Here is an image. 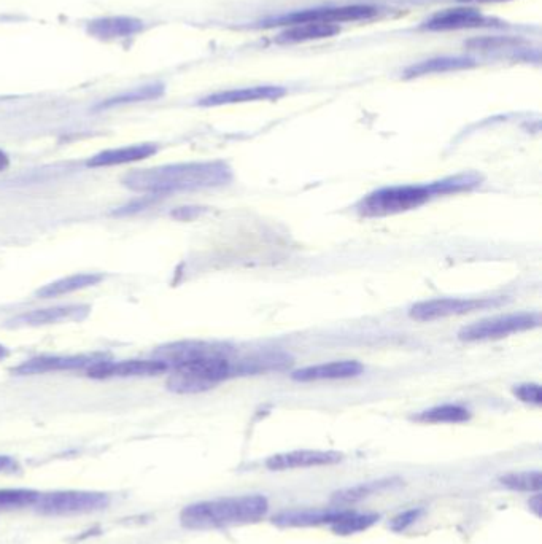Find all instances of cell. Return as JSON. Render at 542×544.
I'll return each instance as SVG.
<instances>
[{
  "label": "cell",
  "mask_w": 542,
  "mask_h": 544,
  "mask_svg": "<svg viewBox=\"0 0 542 544\" xmlns=\"http://www.w3.org/2000/svg\"><path fill=\"white\" fill-rule=\"evenodd\" d=\"M473 61L465 58H441L431 59V61H425V63L419 64V66L411 67L407 70L406 74L409 77H419V75L426 74H439V72H450V70H461L473 67Z\"/></svg>",
  "instance_id": "cell-22"
},
{
  "label": "cell",
  "mask_w": 542,
  "mask_h": 544,
  "mask_svg": "<svg viewBox=\"0 0 542 544\" xmlns=\"http://www.w3.org/2000/svg\"><path fill=\"white\" fill-rule=\"evenodd\" d=\"M460 2H477V4H495V2H509V0H460Z\"/></svg>",
  "instance_id": "cell-33"
},
{
  "label": "cell",
  "mask_w": 542,
  "mask_h": 544,
  "mask_svg": "<svg viewBox=\"0 0 542 544\" xmlns=\"http://www.w3.org/2000/svg\"><path fill=\"white\" fill-rule=\"evenodd\" d=\"M8 168H10V158L7 153L0 150V172L7 171Z\"/></svg>",
  "instance_id": "cell-32"
},
{
  "label": "cell",
  "mask_w": 542,
  "mask_h": 544,
  "mask_svg": "<svg viewBox=\"0 0 542 544\" xmlns=\"http://www.w3.org/2000/svg\"><path fill=\"white\" fill-rule=\"evenodd\" d=\"M88 376L93 379H110V377L156 376L167 371L163 360H126V362H110L99 360L88 368Z\"/></svg>",
  "instance_id": "cell-10"
},
{
  "label": "cell",
  "mask_w": 542,
  "mask_h": 544,
  "mask_svg": "<svg viewBox=\"0 0 542 544\" xmlns=\"http://www.w3.org/2000/svg\"><path fill=\"white\" fill-rule=\"evenodd\" d=\"M541 319L539 314H511L492 317L471 323L458 333L461 341H492V339L506 338V336L522 333V331L538 328Z\"/></svg>",
  "instance_id": "cell-5"
},
{
  "label": "cell",
  "mask_w": 542,
  "mask_h": 544,
  "mask_svg": "<svg viewBox=\"0 0 542 544\" xmlns=\"http://www.w3.org/2000/svg\"><path fill=\"white\" fill-rule=\"evenodd\" d=\"M500 303L498 300L490 298H441V300L422 301L411 307L409 315L411 319L417 322H433V320L447 319L452 315L469 314V312L479 311L485 307L496 306Z\"/></svg>",
  "instance_id": "cell-7"
},
{
  "label": "cell",
  "mask_w": 542,
  "mask_h": 544,
  "mask_svg": "<svg viewBox=\"0 0 542 544\" xmlns=\"http://www.w3.org/2000/svg\"><path fill=\"white\" fill-rule=\"evenodd\" d=\"M90 306L85 304H69V306H56L50 309H35L18 315L8 322V327H43L53 323L82 322L90 315Z\"/></svg>",
  "instance_id": "cell-9"
},
{
  "label": "cell",
  "mask_w": 542,
  "mask_h": 544,
  "mask_svg": "<svg viewBox=\"0 0 542 544\" xmlns=\"http://www.w3.org/2000/svg\"><path fill=\"white\" fill-rule=\"evenodd\" d=\"M377 15V8L371 5H345V7L317 8L295 15L283 16L277 23L293 26L299 23H353V21L371 20Z\"/></svg>",
  "instance_id": "cell-8"
},
{
  "label": "cell",
  "mask_w": 542,
  "mask_h": 544,
  "mask_svg": "<svg viewBox=\"0 0 542 544\" xmlns=\"http://www.w3.org/2000/svg\"><path fill=\"white\" fill-rule=\"evenodd\" d=\"M530 508L535 511L536 516H541V495H535L530 500Z\"/></svg>",
  "instance_id": "cell-31"
},
{
  "label": "cell",
  "mask_w": 542,
  "mask_h": 544,
  "mask_svg": "<svg viewBox=\"0 0 542 544\" xmlns=\"http://www.w3.org/2000/svg\"><path fill=\"white\" fill-rule=\"evenodd\" d=\"M414 419L423 424H461L471 419V412L463 406L442 405L423 411Z\"/></svg>",
  "instance_id": "cell-21"
},
{
  "label": "cell",
  "mask_w": 542,
  "mask_h": 544,
  "mask_svg": "<svg viewBox=\"0 0 542 544\" xmlns=\"http://www.w3.org/2000/svg\"><path fill=\"white\" fill-rule=\"evenodd\" d=\"M39 495V492L28 489L0 490V510H20L26 506H34Z\"/></svg>",
  "instance_id": "cell-25"
},
{
  "label": "cell",
  "mask_w": 542,
  "mask_h": 544,
  "mask_svg": "<svg viewBox=\"0 0 542 544\" xmlns=\"http://www.w3.org/2000/svg\"><path fill=\"white\" fill-rule=\"evenodd\" d=\"M5 357H7V349H5V347L0 346V360H2V358H5Z\"/></svg>",
  "instance_id": "cell-34"
},
{
  "label": "cell",
  "mask_w": 542,
  "mask_h": 544,
  "mask_svg": "<svg viewBox=\"0 0 542 544\" xmlns=\"http://www.w3.org/2000/svg\"><path fill=\"white\" fill-rule=\"evenodd\" d=\"M287 91L280 86H253V88H241V90L221 91L210 94L201 99L202 107H218V105L244 104V102L272 101L285 96Z\"/></svg>",
  "instance_id": "cell-14"
},
{
  "label": "cell",
  "mask_w": 542,
  "mask_h": 544,
  "mask_svg": "<svg viewBox=\"0 0 542 544\" xmlns=\"http://www.w3.org/2000/svg\"><path fill=\"white\" fill-rule=\"evenodd\" d=\"M109 503L107 495L97 494V492H55V494L39 495L34 506L42 514L69 516V514L105 510Z\"/></svg>",
  "instance_id": "cell-6"
},
{
  "label": "cell",
  "mask_w": 542,
  "mask_h": 544,
  "mask_svg": "<svg viewBox=\"0 0 542 544\" xmlns=\"http://www.w3.org/2000/svg\"><path fill=\"white\" fill-rule=\"evenodd\" d=\"M18 471H20V463L16 462L12 457H8V455H0V473L13 475Z\"/></svg>",
  "instance_id": "cell-29"
},
{
  "label": "cell",
  "mask_w": 542,
  "mask_h": 544,
  "mask_svg": "<svg viewBox=\"0 0 542 544\" xmlns=\"http://www.w3.org/2000/svg\"><path fill=\"white\" fill-rule=\"evenodd\" d=\"M101 280V274H96V272L74 274V276L64 277V279H59L56 282L45 285V287L37 290L35 295L39 296V298H45V300H48V298H58V296L69 295V293L78 292V290L94 287Z\"/></svg>",
  "instance_id": "cell-18"
},
{
  "label": "cell",
  "mask_w": 542,
  "mask_h": 544,
  "mask_svg": "<svg viewBox=\"0 0 542 544\" xmlns=\"http://www.w3.org/2000/svg\"><path fill=\"white\" fill-rule=\"evenodd\" d=\"M231 180V169L225 163L171 164L153 169H137L124 175V187L137 193L171 195L177 191H196L221 187Z\"/></svg>",
  "instance_id": "cell-2"
},
{
  "label": "cell",
  "mask_w": 542,
  "mask_h": 544,
  "mask_svg": "<svg viewBox=\"0 0 542 544\" xmlns=\"http://www.w3.org/2000/svg\"><path fill=\"white\" fill-rule=\"evenodd\" d=\"M342 454L333 451H293L272 455L266 467L272 471L295 470V468L325 467L341 462Z\"/></svg>",
  "instance_id": "cell-12"
},
{
  "label": "cell",
  "mask_w": 542,
  "mask_h": 544,
  "mask_svg": "<svg viewBox=\"0 0 542 544\" xmlns=\"http://www.w3.org/2000/svg\"><path fill=\"white\" fill-rule=\"evenodd\" d=\"M501 484L515 492H539L542 487L541 471H522L509 473L500 479Z\"/></svg>",
  "instance_id": "cell-24"
},
{
  "label": "cell",
  "mask_w": 542,
  "mask_h": 544,
  "mask_svg": "<svg viewBox=\"0 0 542 544\" xmlns=\"http://www.w3.org/2000/svg\"><path fill=\"white\" fill-rule=\"evenodd\" d=\"M379 521L376 514H360L355 511H331L330 525L336 535H353L364 532Z\"/></svg>",
  "instance_id": "cell-20"
},
{
  "label": "cell",
  "mask_w": 542,
  "mask_h": 544,
  "mask_svg": "<svg viewBox=\"0 0 542 544\" xmlns=\"http://www.w3.org/2000/svg\"><path fill=\"white\" fill-rule=\"evenodd\" d=\"M144 31V21L129 16H110V18H99L91 21L88 26V34L96 39L115 40L126 39L132 35Z\"/></svg>",
  "instance_id": "cell-16"
},
{
  "label": "cell",
  "mask_w": 542,
  "mask_h": 544,
  "mask_svg": "<svg viewBox=\"0 0 542 544\" xmlns=\"http://www.w3.org/2000/svg\"><path fill=\"white\" fill-rule=\"evenodd\" d=\"M102 360L97 355H75V357H40L29 360L13 370L20 376L51 373V371L88 370L94 363Z\"/></svg>",
  "instance_id": "cell-13"
},
{
  "label": "cell",
  "mask_w": 542,
  "mask_h": 544,
  "mask_svg": "<svg viewBox=\"0 0 542 544\" xmlns=\"http://www.w3.org/2000/svg\"><path fill=\"white\" fill-rule=\"evenodd\" d=\"M164 93L163 85H147L136 90L126 91V93L118 94L115 98L107 99L99 105V109H110V107H118V105L134 104V102L151 101Z\"/></svg>",
  "instance_id": "cell-23"
},
{
  "label": "cell",
  "mask_w": 542,
  "mask_h": 544,
  "mask_svg": "<svg viewBox=\"0 0 542 544\" xmlns=\"http://www.w3.org/2000/svg\"><path fill=\"white\" fill-rule=\"evenodd\" d=\"M481 179L474 174L457 175L441 182L426 185H401L374 191L361 199L357 209L361 217H387L401 214L407 210L417 209L436 196L452 195L460 191H468L477 187Z\"/></svg>",
  "instance_id": "cell-3"
},
{
  "label": "cell",
  "mask_w": 542,
  "mask_h": 544,
  "mask_svg": "<svg viewBox=\"0 0 542 544\" xmlns=\"http://www.w3.org/2000/svg\"><path fill=\"white\" fill-rule=\"evenodd\" d=\"M419 516L420 510H411L406 511V513L403 514H399L398 517L393 519L392 529L395 530V532H403V530H406L409 525L414 524Z\"/></svg>",
  "instance_id": "cell-28"
},
{
  "label": "cell",
  "mask_w": 542,
  "mask_h": 544,
  "mask_svg": "<svg viewBox=\"0 0 542 544\" xmlns=\"http://www.w3.org/2000/svg\"><path fill=\"white\" fill-rule=\"evenodd\" d=\"M158 147L155 144L131 145V147L115 148L97 153L91 160H88V168H110V166H121V164L136 163V161L147 160L150 156L156 155Z\"/></svg>",
  "instance_id": "cell-17"
},
{
  "label": "cell",
  "mask_w": 542,
  "mask_h": 544,
  "mask_svg": "<svg viewBox=\"0 0 542 544\" xmlns=\"http://www.w3.org/2000/svg\"><path fill=\"white\" fill-rule=\"evenodd\" d=\"M268 510L269 503L263 495L218 498L186 506L180 514V522L191 530L221 529L258 522Z\"/></svg>",
  "instance_id": "cell-4"
},
{
  "label": "cell",
  "mask_w": 542,
  "mask_h": 544,
  "mask_svg": "<svg viewBox=\"0 0 542 544\" xmlns=\"http://www.w3.org/2000/svg\"><path fill=\"white\" fill-rule=\"evenodd\" d=\"M156 357L172 373L167 389L180 395L207 392L229 377L239 376V360L234 362L233 349L223 344L175 342L158 350Z\"/></svg>",
  "instance_id": "cell-1"
},
{
  "label": "cell",
  "mask_w": 542,
  "mask_h": 544,
  "mask_svg": "<svg viewBox=\"0 0 542 544\" xmlns=\"http://www.w3.org/2000/svg\"><path fill=\"white\" fill-rule=\"evenodd\" d=\"M393 481H376L368 482V484H361V486L353 487V489L344 490L341 494H336L334 502L337 503H353L358 502L361 498L369 497V495L376 494L380 490L392 487Z\"/></svg>",
  "instance_id": "cell-26"
},
{
  "label": "cell",
  "mask_w": 542,
  "mask_h": 544,
  "mask_svg": "<svg viewBox=\"0 0 542 544\" xmlns=\"http://www.w3.org/2000/svg\"><path fill=\"white\" fill-rule=\"evenodd\" d=\"M196 214H198V207H182V209L175 210L172 215L175 218H180V220H190Z\"/></svg>",
  "instance_id": "cell-30"
},
{
  "label": "cell",
  "mask_w": 542,
  "mask_h": 544,
  "mask_svg": "<svg viewBox=\"0 0 542 544\" xmlns=\"http://www.w3.org/2000/svg\"><path fill=\"white\" fill-rule=\"evenodd\" d=\"M495 21L485 18L476 8L460 7L442 10L426 21L423 29L431 32L461 31V29L485 28Z\"/></svg>",
  "instance_id": "cell-11"
},
{
  "label": "cell",
  "mask_w": 542,
  "mask_h": 544,
  "mask_svg": "<svg viewBox=\"0 0 542 544\" xmlns=\"http://www.w3.org/2000/svg\"><path fill=\"white\" fill-rule=\"evenodd\" d=\"M364 366L355 360L322 363V365L307 366L291 374V379L298 382L336 381L360 376Z\"/></svg>",
  "instance_id": "cell-15"
},
{
  "label": "cell",
  "mask_w": 542,
  "mask_h": 544,
  "mask_svg": "<svg viewBox=\"0 0 542 544\" xmlns=\"http://www.w3.org/2000/svg\"><path fill=\"white\" fill-rule=\"evenodd\" d=\"M515 397L523 403L539 406L542 403L541 387L538 384H522L514 389Z\"/></svg>",
  "instance_id": "cell-27"
},
{
  "label": "cell",
  "mask_w": 542,
  "mask_h": 544,
  "mask_svg": "<svg viewBox=\"0 0 542 544\" xmlns=\"http://www.w3.org/2000/svg\"><path fill=\"white\" fill-rule=\"evenodd\" d=\"M339 26L325 23H299L293 24L279 35V43H301L310 40H322L339 34Z\"/></svg>",
  "instance_id": "cell-19"
}]
</instances>
